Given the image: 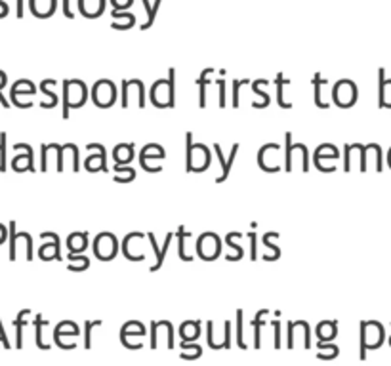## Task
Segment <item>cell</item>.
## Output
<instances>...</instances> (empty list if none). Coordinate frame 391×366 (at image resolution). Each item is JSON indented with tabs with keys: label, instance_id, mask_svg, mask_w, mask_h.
<instances>
[{
	"label": "cell",
	"instance_id": "6da1fadb",
	"mask_svg": "<svg viewBox=\"0 0 391 366\" xmlns=\"http://www.w3.org/2000/svg\"><path fill=\"white\" fill-rule=\"evenodd\" d=\"M214 151L218 153V159H220V162H222V175L218 177V183H222L225 177L229 175V172H231V166H233V162H235L237 151H239V145L237 143L233 145L231 153H229V159H224V153H222V149H220V145H214Z\"/></svg>",
	"mask_w": 391,
	"mask_h": 366
},
{
	"label": "cell",
	"instance_id": "7a4b0ae2",
	"mask_svg": "<svg viewBox=\"0 0 391 366\" xmlns=\"http://www.w3.org/2000/svg\"><path fill=\"white\" fill-rule=\"evenodd\" d=\"M113 250V252H117V240L113 235L109 233H105V235H99L96 239V254L97 258H101V262H107V252L105 250Z\"/></svg>",
	"mask_w": 391,
	"mask_h": 366
},
{
	"label": "cell",
	"instance_id": "3957f363",
	"mask_svg": "<svg viewBox=\"0 0 391 366\" xmlns=\"http://www.w3.org/2000/svg\"><path fill=\"white\" fill-rule=\"evenodd\" d=\"M84 239H86V235H84V233L71 235V237H69V248H71V252H82L84 248L88 246Z\"/></svg>",
	"mask_w": 391,
	"mask_h": 366
},
{
	"label": "cell",
	"instance_id": "277c9868",
	"mask_svg": "<svg viewBox=\"0 0 391 366\" xmlns=\"http://www.w3.org/2000/svg\"><path fill=\"white\" fill-rule=\"evenodd\" d=\"M132 149H134L132 145H119V147L115 149V160H117V162H126V160H130L134 155L128 151H132Z\"/></svg>",
	"mask_w": 391,
	"mask_h": 366
},
{
	"label": "cell",
	"instance_id": "5b68a950",
	"mask_svg": "<svg viewBox=\"0 0 391 366\" xmlns=\"http://www.w3.org/2000/svg\"><path fill=\"white\" fill-rule=\"evenodd\" d=\"M212 71H204L202 72V77H200L199 80H197V84H199L200 88V107H204V103H206V84L210 82V75Z\"/></svg>",
	"mask_w": 391,
	"mask_h": 366
},
{
	"label": "cell",
	"instance_id": "8992f818",
	"mask_svg": "<svg viewBox=\"0 0 391 366\" xmlns=\"http://www.w3.org/2000/svg\"><path fill=\"white\" fill-rule=\"evenodd\" d=\"M237 342L242 349H246V343L242 342V311H237Z\"/></svg>",
	"mask_w": 391,
	"mask_h": 366
},
{
	"label": "cell",
	"instance_id": "52a82bcc",
	"mask_svg": "<svg viewBox=\"0 0 391 366\" xmlns=\"http://www.w3.org/2000/svg\"><path fill=\"white\" fill-rule=\"evenodd\" d=\"M101 324V320H86V338H84V345H86V349H90V330L92 326H99Z\"/></svg>",
	"mask_w": 391,
	"mask_h": 366
},
{
	"label": "cell",
	"instance_id": "ba28073f",
	"mask_svg": "<svg viewBox=\"0 0 391 366\" xmlns=\"http://www.w3.org/2000/svg\"><path fill=\"white\" fill-rule=\"evenodd\" d=\"M277 82H279V90H282V84H285V79H282L280 75H279V79H277ZM279 103L282 105V107H285V101H282V92H279ZM285 109H287V107H285Z\"/></svg>",
	"mask_w": 391,
	"mask_h": 366
}]
</instances>
